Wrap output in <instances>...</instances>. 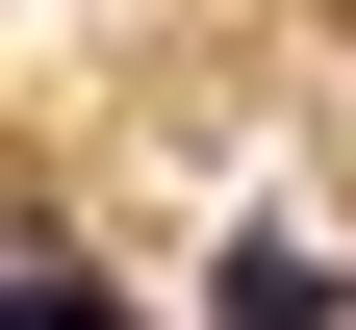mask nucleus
<instances>
[{
  "label": "nucleus",
  "mask_w": 356,
  "mask_h": 330,
  "mask_svg": "<svg viewBox=\"0 0 356 330\" xmlns=\"http://www.w3.org/2000/svg\"><path fill=\"white\" fill-rule=\"evenodd\" d=\"M0 330H127V279L76 254V229H26V204H0Z\"/></svg>",
  "instance_id": "nucleus-2"
},
{
  "label": "nucleus",
  "mask_w": 356,
  "mask_h": 330,
  "mask_svg": "<svg viewBox=\"0 0 356 330\" xmlns=\"http://www.w3.org/2000/svg\"><path fill=\"white\" fill-rule=\"evenodd\" d=\"M204 330H356V279L305 254V229H229V279H204Z\"/></svg>",
  "instance_id": "nucleus-1"
}]
</instances>
